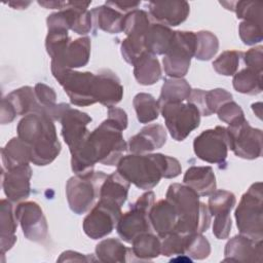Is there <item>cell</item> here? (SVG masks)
I'll return each instance as SVG.
<instances>
[{
	"label": "cell",
	"mask_w": 263,
	"mask_h": 263,
	"mask_svg": "<svg viewBox=\"0 0 263 263\" xmlns=\"http://www.w3.org/2000/svg\"><path fill=\"white\" fill-rule=\"evenodd\" d=\"M122 129L110 119L104 120L96 127L82 144L71 153V167L76 175L93 171L97 162L105 165H117L127 144Z\"/></svg>",
	"instance_id": "obj_1"
},
{
	"label": "cell",
	"mask_w": 263,
	"mask_h": 263,
	"mask_svg": "<svg viewBox=\"0 0 263 263\" xmlns=\"http://www.w3.org/2000/svg\"><path fill=\"white\" fill-rule=\"evenodd\" d=\"M117 171L136 187L149 190L155 187L161 178L172 179L178 177L182 167L177 158L161 153H133L119 159Z\"/></svg>",
	"instance_id": "obj_2"
},
{
	"label": "cell",
	"mask_w": 263,
	"mask_h": 263,
	"mask_svg": "<svg viewBox=\"0 0 263 263\" xmlns=\"http://www.w3.org/2000/svg\"><path fill=\"white\" fill-rule=\"evenodd\" d=\"M17 137L31 148V162L43 166L51 163L61 152L57 129L48 116L30 113L23 117L16 127Z\"/></svg>",
	"instance_id": "obj_3"
},
{
	"label": "cell",
	"mask_w": 263,
	"mask_h": 263,
	"mask_svg": "<svg viewBox=\"0 0 263 263\" xmlns=\"http://www.w3.org/2000/svg\"><path fill=\"white\" fill-rule=\"evenodd\" d=\"M165 198L175 206L178 215L175 232L182 234L202 233L209 228L211 224L209 209L189 186L179 183L171 184Z\"/></svg>",
	"instance_id": "obj_4"
},
{
	"label": "cell",
	"mask_w": 263,
	"mask_h": 263,
	"mask_svg": "<svg viewBox=\"0 0 263 263\" xmlns=\"http://www.w3.org/2000/svg\"><path fill=\"white\" fill-rule=\"evenodd\" d=\"M262 183L256 182L241 196L235 210L236 226L240 234L254 239L263 238Z\"/></svg>",
	"instance_id": "obj_5"
},
{
	"label": "cell",
	"mask_w": 263,
	"mask_h": 263,
	"mask_svg": "<svg viewBox=\"0 0 263 263\" xmlns=\"http://www.w3.org/2000/svg\"><path fill=\"white\" fill-rule=\"evenodd\" d=\"M107 178L104 172H89L71 177L66 184V196L69 208L77 215L90 210L100 197V189Z\"/></svg>",
	"instance_id": "obj_6"
},
{
	"label": "cell",
	"mask_w": 263,
	"mask_h": 263,
	"mask_svg": "<svg viewBox=\"0 0 263 263\" xmlns=\"http://www.w3.org/2000/svg\"><path fill=\"white\" fill-rule=\"evenodd\" d=\"M196 35L191 31H175L172 44L162 59L164 72L172 78H182L194 57Z\"/></svg>",
	"instance_id": "obj_7"
},
{
	"label": "cell",
	"mask_w": 263,
	"mask_h": 263,
	"mask_svg": "<svg viewBox=\"0 0 263 263\" xmlns=\"http://www.w3.org/2000/svg\"><path fill=\"white\" fill-rule=\"evenodd\" d=\"M160 113L164 118L165 126L172 138L184 141L200 123V113L191 103H165L159 105Z\"/></svg>",
	"instance_id": "obj_8"
},
{
	"label": "cell",
	"mask_w": 263,
	"mask_h": 263,
	"mask_svg": "<svg viewBox=\"0 0 263 263\" xmlns=\"http://www.w3.org/2000/svg\"><path fill=\"white\" fill-rule=\"evenodd\" d=\"M229 149L243 159H256L262 154V130L252 127L247 119L226 127Z\"/></svg>",
	"instance_id": "obj_9"
},
{
	"label": "cell",
	"mask_w": 263,
	"mask_h": 263,
	"mask_svg": "<svg viewBox=\"0 0 263 263\" xmlns=\"http://www.w3.org/2000/svg\"><path fill=\"white\" fill-rule=\"evenodd\" d=\"M53 77L63 86L73 105L85 107L97 103L95 97L96 74L65 70Z\"/></svg>",
	"instance_id": "obj_10"
},
{
	"label": "cell",
	"mask_w": 263,
	"mask_h": 263,
	"mask_svg": "<svg viewBox=\"0 0 263 263\" xmlns=\"http://www.w3.org/2000/svg\"><path fill=\"white\" fill-rule=\"evenodd\" d=\"M121 215L120 205L99 199L83 220V231L92 239L103 238L112 232Z\"/></svg>",
	"instance_id": "obj_11"
},
{
	"label": "cell",
	"mask_w": 263,
	"mask_h": 263,
	"mask_svg": "<svg viewBox=\"0 0 263 263\" xmlns=\"http://www.w3.org/2000/svg\"><path fill=\"white\" fill-rule=\"evenodd\" d=\"M228 149L227 129L220 125L203 130L193 141L195 155L209 163L225 164Z\"/></svg>",
	"instance_id": "obj_12"
},
{
	"label": "cell",
	"mask_w": 263,
	"mask_h": 263,
	"mask_svg": "<svg viewBox=\"0 0 263 263\" xmlns=\"http://www.w3.org/2000/svg\"><path fill=\"white\" fill-rule=\"evenodd\" d=\"M24 235L31 241L43 242L48 235V225L41 206L35 201H24L14 209Z\"/></svg>",
	"instance_id": "obj_13"
},
{
	"label": "cell",
	"mask_w": 263,
	"mask_h": 263,
	"mask_svg": "<svg viewBox=\"0 0 263 263\" xmlns=\"http://www.w3.org/2000/svg\"><path fill=\"white\" fill-rule=\"evenodd\" d=\"M235 202V195L227 190H215L210 195L208 209L211 216L215 217L213 234L218 239H225L229 236L232 226L230 212Z\"/></svg>",
	"instance_id": "obj_14"
},
{
	"label": "cell",
	"mask_w": 263,
	"mask_h": 263,
	"mask_svg": "<svg viewBox=\"0 0 263 263\" xmlns=\"http://www.w3.org/2000/svg\"><path fill=\"white\" fill-rule=\"evenodd\" d=\"M90 57V39L86 36L71 40L66 48L51 59V73L57 75L65 70L84 67Z\"/></svg>",
	"instance_id": "obj_15"
},
{
	"label": "cell",
	"mask_w": 263,
	"mask_h": 263,
	"mask_svg": "<svg viewBox=\"0 0 263 263\" xmlns=\"http://www.w3.org/2000/svg\"><path fill=\"white\" fill-rule=\"evenodd\" d=\"M91 117L77 109L69 107L62 115L60 122L62 124V136L64 141L69 146L70 152L77 149L89 135L87 129L88 123L91 122Z\"/></svg>",
	"instance_id": "obj_16"
},
{
	"label": "cell",
	"mask_w": 263,
	"mask_h": 263,
	"mask_svg": "<svg viewBox=\"0 0 263 263\" xmlns=\"http://www.w3.org/2000/svg\"><path fill=\"white\" fill-rule=\"evenodd\" d=\"M32 168L28 164H21L8 170L2 168V187L8 200L20 202L30 195V180Z\"/></svg>",
	"instance_id": "obj_17"
},
{
	"label": "cell",
	"mask_w": 263,
	"mask_h": 263,
	"mask_svg": "<svg viewBox=\"0 0 263 263\" xmlns=\"http://www.w3.org/2000/svg\"><path fill=\"white\" fill-rule=\"evenodd\" d=\"M223 261L262 262V239H254L239 234L230 238L225 246Z\"/></svg>",
	"instance_id": "obj_18"
},
{
	"label": "cell",
	"mask_w": 263,
	"mask_h": 263,
	"mask_svg": "<svg viewBox=\"0 0 263 263\" xmlns=\"http://www.w3.org/2000/svg\"><path fill=\"white\" fill-rule=\"evenodd\" d=\"M149 14L158 24L164 26H179L185 22L190 12L187 1H151L148 4Z\"/></svg>",
	"instance_id": "obj_19"
},
{
	"label": "cell",
	"mask_w": 263,
	"mask_h": 263,
	"mask_svg": "<svg viewBox=\"0 0 263 263\" xmlns=\"http://www.w3.org/2000/svg\"><path fill=\"white\" fill-rule=\"evenodd\" d=\"M151 224L149 221V212L130 203L129 211L121 215L116 225L119 237L125 242L132 241L144 232H150Z\"/></svg>",
	"instance_id": "obj_20"
},
{
	"label": "cell",
	"mask_w": 263,
	"mask_h": 263,
	"mask_svg": "<svg viewBox=\"0 0 263 263\" xmlns=\"http://www.w3.org/2000/svg\"><path fill=\"white\" fill-rule=\"evenodd\" d=\"M95 97L97 103L110 108L118 104L123 97V86L117 75L110 70H102L96 74Z\"/></svg>",
	"instance_id": "obj_21"
},
{
	"label": "cell",
	"mask_w": 263,
	"mask_h": 263,
	"mask_svg": "<svg viewBox=\"0 0 263 263\" xmlns=\"http://www.w3.org/2000/svg\"><path fill=\"white\" fill-rule=\"evenodd\" d=\"M166 142V132L161 124L153 123L143 127L129 138L128 150L134 154H143L161 148Z\"/></svg>",
	"instance_id": "obj_22"
},
{
	"label": "cell",
	"mask_w": 263,
	"mask_h": 263,
	"mask_svg": "<svg viewBox=\"0 0 263 263\" xmlns=\"http://www.w3.org/2000/svg\"><path fill=\"white\" fill-rule=\"evenodd\" d=\"M232 100V95L223 88L203 90L194 88L187 101L193 104L199 111L200 115L210 116L217 113L218 109L226 102Z\"/></svg>",
	"instance_id": "obj_23"
},
{
	"label": "cell",
	"mask_w": 263,
	"mask_h": 263,
	"mask_svg": "<svg viewBox=\"0 0 263 263\" xmlns=\"http://www.w3.org/2000/svg\"><path fill=\"white\" fill-rule=\"evenodd\" d=\"M151 227L161 238L175 230L178 222V215L175 206L165 198L154 202L149 211Z\"/></svg>",
	"instance_id": "obj_24"
},
{
	"label": "cell",
	"mask_w": 263,
	"mask_h": 263,
	"mask_svg": "<svg viewBox=\"0 0 263 263\" xmlns=\"http://www.w3.org/2000/svg\"><path fill=\"white\" fill-rule=\"evenodd\" d=\"M184 184L199 196H210L217 188L216 177L211 166H191L183 178Z\"/></svg>",
	"instance_id": "obj_25"
},
{
	"label": "cell",
	"mask_w": 263,
	"mask_h": 263,
	"mask_svg": "<svg viewBox=\"0 0 263 263\" xmlns=\"http://www.w3.org/2000/svg\"><path fill=\"white\" fill-rule=\"evenodd\" d=\"M17 219L15 217L12 202L8 199L0 201V249L1 255L10 250L16 241L15 231Z\"/></svg>",
	"instance_id": "obj_26"
},
{
	"label": "cell",
	"mask_w": 263,
	"mask_h": 263,
	"mask_svg": "<svg viewBox=\"0 0 263 263\" xmlns=\"http://www.w3.org/2000/svg\"><path fill=\"white\" fill-rule=\"evenodd\" d=\"M130 183L118 172L107 176L100 189V199H104L120 206L127 198Z\"/></svg>",
	"instance_id": "obj_27"
},
{
	"label": "cell",
	"mask_w": 263,
	"mask_h": 263,
	"mask_svg": "<svg viewBox=\"0 0 263 263\" xmlns=\"http://www.w3.org/2000/svg\"><path fill=\"white\" fill-rule=\"evenodd\" d=\"M174 32L170 27L151 23L145 34V47L151 54H165L172 44Z\"/></svg>",
	"instance_id": "obj_28"
},
{
	"label": "cell",
	"mask_w": 263,
	"mask_h": 263,
	"mask_svg": "<svg viewBox=\"0 0 263 263\" xmlns=\"http://www.w3.org/2000/svg\"><path fill=\"white\" fill-rule=\"evenodd\" d=\"M134 75L141 85H152L161 78V67L158 59L144 52L134 64Z\"/></svg>",
	"instance_id": "obj_29"
},
{
	"label": "cell",
	"mask_w": 263,
	"mask_h": 263,
	"mask_svg": "<svg viewBox=\"0 0 263 263\" xmlns=\"http://www.w3.org/2000/svg\"><path fill=\"white\" fill-rule=\"evenodd\" d=\"M3 170L31 162V148L18 137L12 138L1 150Z\"/></svg>",
	"instance_id": "obj_30"
},
{
	"label": "cell",
	"mask_w": 263,
	"mask_h": 263,
	"mask_svg": "<svg viewBox=\"0 0 263 263\" xmlns=\"http://www.w3.org/2000/svg\"><path fill=\"white\" fill-rule=\"evenodd\" d=\"M4 98L11 104L16 115L41 113V107L31 86H23L14 89Z\"/></svg>",
	"instance_id": "obj_31"
},
{
	"label": "cell",
	"mask_w": 263,
	"mask_h": 263,
	"mask_svg": "<svg viewBox=\"0 0 263 263\" xmlns=\"http://www.w3.org/2000/svg\"><path fill=\"white\" fill-rule=\"evenodd\" d=\"M91 14L98 28L101 30L110 34L123 32L124 14L111 6L107 4L97 6L91 9Z\"/></svg>",
	"instance_id": "obj_32"
},
{
	"label": "cell",
	"mask_w": 263,
	"mask_h": 263,
	"mask_svg": "<svg viewBox=\"0 0 263 263\" xmlns=\"http://www.w3.org/2000/svg\"><path fill=\"white\" fill-rule=\"evenodd\" d=\"M97 258L102 262H126L132 250L115 238H107L96 246Z\"/></svg>",
	"instance_id": "obj_33"
},
{
	"label": "cell",
	"mask_w": 263,
	"mask_h": 263,
	"mask_svg": "<svg viewBox=\"0 0 263 263\" xmlns=\"http://www.w3.org/2000/svg\"><path fill=\"white\" fill-rule=\"evenodd\" d=\"M132 254L139 260H151L161 254V241L151 232H144L132 241Z\"/></svg>",
	"instance_id": "obj_34"
},
{
	"label": "cell",
	"mask_w": 263,
	"mask_h": 263,
	"mask_svg": "<svg viewBox=\"0 0 263 263\" xmlns=\"http://www.w3.org/2000/svg\"><path fill=\"white\" fill-rule=\"evenodd\" d=\"M190 84L183 78L166 79L161 87L158 104L180 103L187 100L191 93Z\"/></svg>",
	"instance_id": "obj_35"
},
{
	"label": "cell",
	"mask_w": 263,
	"mask_h": 263,
	"mask_svg": "<svg viewBox=\"0 0 263 263\" xmlns=\"http://www.w3.org/2000/svg\"><path fill=\"white\" fill-rule=\"evenodd\" d=\"M150 25L148 13L142 9H135L124 15L123 32L126 37L145 40V34Z\"/></svg>",
	"instance_id": "obj_36"
},
{
	"label": "cell",
	"mask_w": 263,
	"mask_h": 263,
	"mask_svg": "<svg viewBox=\"0 0 263 263\" xmlns=\"http://www.w3.org/2000/svg\"><path fill=\"white\" fill-rule=\"evenodd\" d=\"M236 91L245 95H258L262 91V73L245 68L234 74L232 80Z\"/></svg>",
	"instance_id": "obj_37"
},
{
	"label": "cell",
	"mask_w": 263,
	"mask_h": 263,
	"mask_svg": "<svg viewBox=\"0 0 263 263\" xmlns=\"http://www.w3.org/2000/svg\"><path fill=\"white\" fill-rule=\"evenodd\" d=\"M133 105L137 118L141 123H149L158 118L160 112L159 104L150 93L140 92L136 95Z\"/></svg>",
	"instance_id": "obj_38"
},
{
	"label": "cell",
	"mask_w": 263,
	"mask_h": 263,
	"mask_svg": "<svg viewBox=\"0 0 263 263\" xmlns=\"http://www.w3.org/2000/svg\"><path fill=\"white\" fill-rule=\"evenodd\" d=\"M226 9L236 13L237 18L243 21H252L262 25V8L263 3L259 1H235V2H220Z\"/></svg>",
	"instance_id": "obj_39"
},
{
	"label": "cell",
	"mask_w": 263,
	"mask_h": 263,
	"mask_svg": "<svg viewBox=\"0 0 263 263\" xmlns=\"http://www.w3.org/2000/svg\"><path fill=\"white\" fill-rule=\"evenodd\" d=\"M196 35V46L194 57L199 61H209L217 53L219 49V40L215 34L210 31H199Z\"/></svg>",
	"instance_id": "obj_40"
},
{
	"label": "cell",
	"mask_w": 263,
	"mask_h": 263,
	"mask_svg": "<svg viewBox=\"0 0 263 263\" xmlns=\"http://www.w3.org/2000/svg\"><path fill=\"white\" fill-rule=\"evenodd\" d=\"M34 91L41 107V114H45L53 120L54 112L58 107L57 95L53 88L44 83H37L34 87Z\"/></svg>",
	"instance_id": "obj_41"
},
{
	"label": "cell",
	"mask_w": 263,
	"mask_h": 263,
	"mask_svg": "<svg viewBox=\"0 0 263 263\" xmlns=\"http://www.w3.org/2000/svg\"><path fill=\"white\" fill-rule=\"evenodd\" d=\"M242 52L237 50L223 51L214 62L213 67L218 74L232 76L236 73Z\"/></svg>",
	"instance_id": "obj_42"
},
{
	"label": "cell",
	"mask_w": 263,
	"mask_h": 263,
	"mask_svg": "<svg viewBox=\"0 0 263 263\" xmlns=\"http://www.w3.org/2000/svg\"><path fill=\"white\" fill-rule=\"evenodd\" d=\"M211 253V245L206 237L201 233L187 234V241L185 247V254L192 259L202 260L209 257Z\"/></svg>",
	"instance_id": "obj_43"
},
{
	"label": "cell",
	"mask_w": 263,
	"mask_h": 263,
	"mask_svg": "<svg viewBox=\"0 0 263 263\" xmlns=\"http://www.w3.org/2000/svg\"><path fill=\"white\" fill-rule=\"evenodd\" d=\"M71 42L68 31L64 29H50L47 30L45 39V48L51 59L60 54L66 46Z\"/></svg>",
	"instance_id": "obj_44"
},
{
	"label": "cell",
	"mask_w": 263,
	"mask_h": 263,
	"mask_svg": "<svg viewBox=\"0 0 263 263\" xmlns=\"http://www.w3.org/2000/svg\"><path fill=\"white\" fill-rule=\"evenodd\" d=\"M187 234L173 231L163 237V240L161 241V254L166 257L174 255H184Z\"/></svg>",
	"instance_id": "obj_45"
},
{
	"label": "cell",
	"mask_w": 263,
	"mask_h": 263,
	"mask_svg": "<svg viewBox=\"0 0 263 263\" xmlns=\"http://www.w3.org/2000/svg\"><path fill=\"white\" fill-rule=\"evenodd\" d=\"M218 117L221 121L232 125L245 120V114L242 109L234 101H228L224 103L217 111Z\"/></svg>",
	"instance_id": "obj_46"
},
{
	"label": "cell",
	"mask_w": 263,
	"mask_h": 263,
	"mask_svg": "<svg viewBox=\"0 0 263 263\" xmlns=\"http://www.w3.org/2000/svg\"><path fill=\"white\" fill-rule=\"evenodd\" d=\"M238 33L241 41L247 45H255L262 41L261 24L252 21H243L239 24Z\"/></svg>",
	"instance_id": "obj_47"
},
{
	"label": "cell",
	"mask_w": 263,
	"mask_h": 263,
	"mask_svg": "<svg viewBox=\"0 0 263 263\" xmlns=\"http://www.w3.org/2000/svg\"><path fill=\"white\" fill-rule=\"evenodd\" d=\"M243 62L247 68L256 72H263V47L261 45L253 47L243 53Z\"/></svg>",
	"instance_id": "obj_48"
},
{
	"label": "cell",
	"mask_w": 263,
	"mask_h": 263,
	"mask_svg": "<svg viewBox=\"0 0 263 263\" xmlns=\"http://www.w3.org/2000/svg\"><path fill=\"white\" fill-rule=\"evenodd\" d=\"M108 119L114 122L122 130L127 127V115L125 111L121 108L110 107L108 108Z\"/></svg>",
	"instance_id": "obj_49"
},
{
	"label": "cell",
	"mask_w": 263,
	"mask_h": 263,
	"mask_svg": "<svg viewBox=\"0 0 263 263\" xmlns=\"http://www.w3.org/2000/svg\"><path fill=\"white\" fill-rule=\"evenodd\" d=\"M105 4L120 11L121 13L126 14L135 9H138V6L141 4V2L140 1H107Z\"/></svg>",
	"instance_id": "obj_50"
},
{
	"label": "cell",
	"mask_w": 263,
	"mask_h": 263,
	"mask_svg": "<svg viewBox=\"0 0 263 263\" xmlns=\"http://www.w3.org/2000/svg\"><path fill=\"white\" fill-rule=\"evenodd\" d=\"M16 116L17 115L13 107L11 106V104L5 98H3L1 101V118H0L1 123L2 124L10 123L11 121L14 120Z\"/></svg>",
	"instance_id": "obj_51"
},
{
	"label": "cell",
	"mask_w": 263,
	"mask_h": 263,
	"mask_svg": "<svg viewBox=\"0 0 263 263\" xmlns=\"http://www.w3.org/2000/svg\"><path fill=\"white\" fill-rule=\"evenodd\" d=\"M89 260L95 261L96 259L88 258L86 256H83V255H81L77 252H73V251H66V252L62 253L61 257L58 259L59 262H63V261H70V262H72V261H84V262H86V261H89Z\"/></svg>",
	"instance_id": "obj_52"
},
{
	"label": "cell",
	"mask_w": 263,
	"mask_h": 263,
	"mask_svg": "<svg viewBox=\"0 0 263 263\" xmlns=\"http://www.w3.org/2000/svg\"><path fill=\"white\" fill-rule=\"evenodd\" d=\"M7 4L10 5L11 7H13L14 9H26L31 4V2L30 1H28V2H24V1L13 2V1H11V2H8Z\"/></svg>",
	"instance_id": "obj_53"
}]
</instances>
